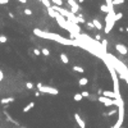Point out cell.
I'll use <instances>...</instances> for the list:
<instances>
[{
	"instance_id": "cell-1",
	"label": "cell",
	"mask_w": 128,
	"mask_h": 128,
	"mask_svg": "<svg viewBox=\"0 0 128 128\" xmlns=\"http://www.w3.org/2000/svg\"><path fill=\"white\" fill-rule=\"evenodd\" d=\"M33 33L37 37H41V39H46V40H52V41H56L62 45H67V46H81V42L78 40H71V39H65V37H62L58 33H50L46 31H41L40 28H35L33 29Z\"/></svg>"
},
{
	"instance_id": "cell-2",
	"label": "cell",
	"mask_w": 128,
	"mask_h": 128,
	"mask_svg": "<svg viewBox=\"0 0 128 128\" xmlns=\"http://www.w3.org/2000/svg\"><path fill=\"white\" fill-rule=\"evenodd\" d=\"M97 101H100L102 102L105 106H118L119 104H122L124 102L123 99H119V100H115V99H108V97H105V96H100V97H97Z\"/></svg>"
},
{
	"instance_id": "cell-3",
	"label": "cell",
	"mask_w": 128,
	"mask_h": 128,
	"mask_svg": "<svg viewBox=\"0 0 128 128\" xmlns=\"http://www.w3.org/2000/svg\"><path fill=\"white\" fill-rule=\"evenodd\" d=\"M37 90L41 92V94H50V95H58L59 94V90L55 87H51V86H45L41 83H37Z\"/></svg>"
},
{
	"instance_id": "cell-4",
	"label": "cell",
	"mask_w": 128,
	"mask_h": 128,
	"mask_svg": "<svg viewBox=\"0 0 128 128\" xmlns=\"http://www.w3.org/2000/svg\"><path fill=\"white\" fill-rule=\"evenodd\" d=\"M67 3H68V5H69V8H71V13H73V14H78V12H79V5H78V3L76 1V0H67Z\"/></svg>"
},
{
	"instance_id": "cell-5",
	"label": "cell",
	"mask_w": 128,
	"mask_h": 128,
	"mask_svg": "<svg viewBox=\"0 0 128 128\" xmlns=\"http://www.w3.org/2000/svg\"><path fill=\"white\" fill-rule=\"evenodd\" d=\"M115 49H117V51L119 52V54H122V55H127L128 54V49H127L126 45H123V44H117Z\"/></svg>"
},
{
	"instance_id": "cell-6",
	"label": "cell",
	"mask_w": 128,
	"mask_h": 128,
	"mask_svg": "<svg viewBox=\"0 0 128 128\" xmlns=\"http://www.w3.org/2000/svg\"><path fill=\"white\" fill-rule=\"evenodd\" d=\"M73 117H74V120H76V123L79 126V128H86V123H85V120L81 118V115L78 114V113H76V114H74Z\"/></svg>"
},
{
	"instance_id": "cell-7",
	"label": "cell",
	"mask_w": 128,
	"mask_h": 128,
	"mask_svg": "<svg viewBox=\"0 0 128 128\" xmlns=\"http://www.w3.org/2000/svg\"><path fill=\"white\" fill-rule=\"evenodd\" d=\"M101 96H105V97H108V99H117L114 91H108V90H104Z\"/></svg>"
},
{
	"instance_id": "cell-8",
	"label": "cell",
	"mask_w": 128,
	"mask_h": 128,
	"mask_svg": "<svg viewBox=\"0 0 128 128\" xmlns=\"http://www.w3.org/2000/svg\"><path fill=\"white\" fill-rule=\"evenodd\" d=\"M114 25H115V22L114 21H111V22H108V23H105V27H104V31H105V33H109L111 29H113V27H114Z\"/></svg>"
},
{
	"instance_id": "cell-9",
	"label": "cell",
	"mask_w": 128,
	"mask_h": 128,
	"mask_svg": "<svg viewBox=\"0 0 128 128\" xmlns=\"http://www.w3.org/2000/svg\"><path fill=\"white\" fill-rule=\"evenodd\" d=\"M92 25H94V27L96 28V29H99V31H100V29H102V23H101V22L99 21V19H97V18H94L92 19Z\"/></svg>"
},
{
	"instance_id": "cell-10",
	"label": "cell",
	"mask_w": 128,
	"mask_h": 128,
	"mask_svg": "<svg viewBox=\"0 0 128 128\" xmlns=\"http://www.w3.org/2000/svg\"><path fill=\"white\" fill-rule=\"evenodd\" d=\"M14 100H16L14 97H4V99H1V100H0V104H1V105H6V104H10V102H13Z\"/></svg>"
},
{
	"instance_id": "cell-11",
	"label": "cell",
	"mask_w": 128,
	"mask_h": 128,
	"mask_svg": "<svg viewBox=\"0 0 128 128\" xmlns=\"http://www.w3.org/2000/svg\"><path fill=\"white\" fill-rule=\"evenodd\" d=\"M33 108H35V102H33V101H31L29 104H27V105H26V108H23V113H28L29 110L33 109Z\"/></svg>"
},
{
	"instance_id": "cell-12",
	"label": "cell",
	"mask_w": 128,
	"mask_h": 128,
	"mask_svg": "<svg viewBox=\"0 0 128 128\" xmlns=\"http://www.w3.org/2000/svg\"><path fill=\"white\" fill-rule=\"evenodd\" d=\"M60 56V60L64 63V64H68L69 63V59H68V56H67V54H64V52H62V54L59 55Z\"/></svg>"
},
{
	"instance_id": "cell-13",
	"label": "cell",
	"mask_w": 128,
	"mask_h": 128,
	"mask_svg": "<svg viewBox=\"0 0 128 128\" xmlns=\"http://www.w3.org/2000/svg\"><path fill=\"white\" fill-rule=\"evenodd\" d=\"M78 83H79V86H86V85L88 83V79H87V77H82V78L78 81Z\"/></svg>"
},
{
	"instance_id": "cell-14",
	"label": "cell",
	"mask_w": 128,
	"mask_h": 128,
	"mask_svg": "<svg viewBox=\"0 0 128 128\" xmlns=\"http://www.w3.org/2000/svg\"><path fill=\"white\" fill-rule=\"evenodd\" d=\"M72 69H73L74 72H78V73H83V72H85V69L82 68V67H79V65H74V67H72Z\"/></svg>"
},
{
	"instance_id": "cell-15",
	"label": "cell",
	"mask_w": 128,
	"mask_h": 128,
	"mask_svg": "<svg viewBox=\"0 0 128 128\" xmlns=\"http://www.w3.org/2000/svg\"><path fill=\"white\" fill-rule=\"evenodd\" d=\"M48 13H49V16H50L51 18H56V16H58V13H56L55 10H52L51 8L48 9Z\"/></svg>"
},
{
	"instance_id": "cell-16",
	"label": "cell",
	"mask_w": 128,
	"mask_h": 128,
	"mask_svg": "<svg viewBox=\"0 0 128 128\" xmlns=\"http://www.w3.org/2000/svg\"><path fill=\"white\" fill-rule=\"evenodd\" d=\"M41 54H42L44 56H49V55H50V50L46 49V48H42V49H41Z\"/></svg>"
},
{
	"instance_id": "cell-17",
	"label": "cell",
	"mask_w": 128,
	"mask_h": 128,
	"mask_svg": "<svg viewBox=\"0 0 128 128\" xmlns=\"http://www.w3.org/2000/svg\"><path fill=\"white\" fill-rule=\"evenodd\" d=\"M100 10L104 12V13H109V8H108V5L106 4H101L100 5Z\"/></svg>"
},
{
	"instance_id": "cell-18",
	"label": "cell",
	"mask_w": 128,
	"mask_h": 128,
	"mask_svg": "<svg viewBox=\"0 0 128 128\" xmlns=\"http://www.w3.org/2000/svg\"><path fill=\"white\" fill-rule=\"evenodd\" d=\"M50 1L54 5H56V6H62L63 5V0H50Z\"/></svg>"
},
{
	"instance_id": "cell-19",
	"label": "cell",
	"mask_w": 128,
	"mask_h": 128,
	"mask_svg": "<svg viewBox=\"0 0 128 128\" xmlns=\"http://www.w3.org/2000/svg\"><path fill=\"white\" fill-rule=\"evenodd\" d=\"M123 18V13H115V16H114V22H118L119 19H122Z\"/></svg>"
},
{
	"instance_id": "cell-20",
	"label": "cell",
	"mask_w": 128,
	"mask_h": 128,
	"mask_svg": "<svg viewBox=\"0 0 128 128\" xmlns=\"http://www.w3.org/2000/svg\"><path fill=\"white\" fill-rule=\"evenodd\" d=\"M6 41H8V37L5 35H0V44H5Z\"/></svg>"
},
{
	"instance_id": "cell-21",
	"label": "cell",
	"mask_w": 128,
	"mask_h": 128,
	"mask_svg": "<svg viewBox=\"0 0 128 128\" xmlns=\"http://www.w3.org/2000/svg\"><path fill=\"white\" fill-rule=\"evenodd\" d=\"M26 88H27V90H33L35 86H33L32 82H26Z\"/></svg>"
},
{
	"instance_id": "cell-22",
	"label": "cell",
	"mask_w": 128,
	"mask_h": 128,
	"mask_svg": "<svg viewBox=\"0 0 128 128\" xmlns=\"http://www.w3.org/2000/svg\"><path fill=\"white\" fill-rule=\"evenodd\" d=\"M73 99H74V101H81L82 99H83V97H82V95H81V94H76Z\"/></svg>"
},
{
	"instance_id": "cell-23",
	"label": "cell",
	"mask_w": 128,
	"mask_h": 128,
	"mask_svg": "<svg viewBox=\"0 0 128 128\" xmlns=\"http://www.w3.org/2000/svg\"><path fill=\"white\" fill-rule=\"evenodd\" d=\"M124 0H111V4L113 5H119V4H123Z\"/></svg>"
},
{
	"instance_id": "cell-24",
	"label": "cell",
	"mask_w": 128,
	"mask_h": 128,
	"mask_svg": "<svg viewBox=\"0 0 128 128\" xmlns=\"http://www.w3.org/2000/svg\"><path fill=\"white\" fill-rule=\"evenodd\" d=\"M5 115H6V119H8L9 122H12V123H14V124H17V122H16V120H14V119H13V118H12V117H10V115L8 114V113H6V111H5Z\"/></svg>"
},
{
	"instance_id": "cell-25",
	"label": "cell",
	"mask_w": 128,
	"mask_h": 128,
	"mask_svg": "<svg viewBox=\"0 0 128 128\" xmlns=\"http://www.w3.org/2000/svg\"><path fill=\"white\" fill-rule=\"evenodd\" d=\"M33 54H35L36 56H40V55H41V50H40V49H37V48H36V49H33Z\"/></svg>"
},
{
	"instance_id": "cell-26",
	"label": "cell",
	"mask_w": 128,
	"mask_h": 128,
	"mask_svg": "<svg viewBox=\"0 0 128 128\" xmlns=\"http://www.w3.org/2000/svg\"><path fill=\"white\" fill-rule=\"evenodd\" d=\"M25 14H26V16H32L33 13H32V10H31V9H28V8H27V9H25Z\"/></svg>"
},
{
	"instance_id": "cell-27",
	"label": "cell",
	"mask_w": 128,
	"mask_h": 128,
	"mask_svg": "<svg viewBox=\"0 0 128 128\" xmlns=\"http://www.w3.org/2000/svg\"><path fill=\"white\" fill-rule=\"evenodd\" d=\"M81 95H82V97H90V92H87V91H82Z\"/></svg>"
},
{
	"instance_id": "cell-28",
	"label": "cell",
	"mask_w": 128,
	"mask_h": 128,
	"mask_svg": "<svg viewBox=\"0 0 128 128\" xmlns=\"http://www.w3.org/2000/svg\"><path fill=\"white\" fill-rule=\"evenodd\" d=\"M86 26H87V28H90V29H94V28H95L94 25H92V22H88V23H86Z\"/></svg>"
},
{
	"instance_id": "cell-29",
	"label": "cell",
	"mask_w": 128,
	"mask_h": 128,
	"mask_svg": "<svg viewBox=\"0 0 128 128\" xmlns=\"http://www.w3.org/2000/svg\"><path fill=\"white\" fill-rule=\"evenodd\" d=\"M9 3V0H0V5H6Z\"/></svg>"
},
{
	"instance_id": "cell-30",
	"label": "cell",
	"mask_w": 128,
	"mask_h": 128,
	"mask_svg": "<svg viewBox=\"0 0 128 128\" xmlns=\"http://www.w3.org/2000/svg\"><path fill=\"white\" fill-rule=\"evenodd\" d=\"M115 113H117V110H115V109H113V110H110V111L108 113V114H106V115H114V114H115Z\"/></svg>"
},
{
	"instance_id": "cell-31",
	"label": "cell",
	"mask_w": 128,
	"mask_h": 128,
	"mask_svg": "<svg viewBox=\"0 0 128 128\" xmlns=\"http://www.w3.org/2000/svg\"><path fill=\"white\" fill-rule=\"evenodd\" d=\"M4 79V73H3V71L1 69H0V82H1Z\"/></svg>"
},
{
	"instance_id": "cell-32",
	"label": "cell",
	"mask_w": 128,
	"mask_h": 128,
	"mask_svg": "<svg viewBox=\"0 0 128 128\" xmlns=\"http://www.w3.org/2000/svg\"><path fill=\"white\" fill-rule=\"evenodd\" d=\"M95 39H96V41H100V40H101V37H100V35H96V36H95Z\"/></svg>"
},
{
	"instance_id": "cell-33",
	"label": "cell",
	"mask_w": 128,
	"mask_h": 128,
	"mask_svg": "<svg viewBox=\"0 0 128 128\" xmlns=\"http://www.w3.org/2000/svg\"><path fill=\"white\" fill-rule=\"evenodd\" d=\"M18 1H21L22 4H26V3H27V0H18Z\"/></svg>"
},
{
	"instance_id": "cell-34",
	"label": "cell",
	"mask_w": 128,
	"mask_h": 128,
	"mask_svg": "<svg viewBox=\"0 0 128 128\" xmlns=\"http://www.w3.org/2000/svg\"><path fill=\"white\" fill-rule=\"evenodd\" d=\"M85 1V0H78V3H83Z\"/></svg>"
},
{
	"instance_id": "cell-35",
	"label": "cell",
	"mask_w": 128,
	"mask_h": 128,
	"mask_svg": "<svg viewBox=\"0 0 128 128\" xmlns=\"http://www.w3.org/2000/svg\"><path fill=\"white\" fill-rule=\"evenodd\" d=\"M126 31H127V32H128V27H127V28H126Z\"/></svg>"
},
{
	"instance_id": "cell-36",
	"label": "cell",
	"mask_w": 128,
	"mask_h": 128,
	"mask_svg": "<svg viewBox=\"0 0 128 128\" xmlns=\"http://www.w3.org/2000/svg\"><path fill=\"white\" fill-rule=\"evenodd\" d=\"M39 1H41V0H39Z\"/></svg>"
},
{
	"instance_id": "cell-37",
	"label": "cell",
	"mask_w": 128,
	"mask_h": 128,
	"mask_svg": "<svg viewBox=\"0 0 128 128\" xmlns=\"http://www.w3.org/2000/svg\"><path fill=\"white\" fill-rule=\"evenodd\" d=\"M120 128H123V127H120Z\"/></svg>"
}]
</instances>
